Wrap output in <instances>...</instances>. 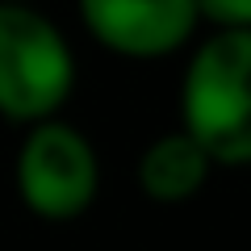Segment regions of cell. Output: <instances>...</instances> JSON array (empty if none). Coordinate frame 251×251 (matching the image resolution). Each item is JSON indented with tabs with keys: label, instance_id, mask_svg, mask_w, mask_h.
<instances>
[{
	"label": "cell",
	"instance_id": "1",
	"mask_svg": "<svg viewBox=\"0 0 251 251\" xmlns=\"http://www.w3.org/2000/svg\"><path fill=\"white\" fill-rule=\"evenodd\" d=\"M180 130L214 168H251V34L209 29L180 75Z\"/></svg>",
	"mask_w": 251,
	"mask_h": 251
},
{
	"label": "cell",
	"instance_id": "2",
	"mask_svg": "<svg viewBox=\"0 0 251 251\" xmlns=\"http://www.w3.org/2000/svg\"><path fill=\"white\" fill-rule=\"evenodd\" d=\"M75 92V50L34 4L0 0V117L38 126L63 113Z\"/></svg>",
	"mask_w": 251,
	"mask_h": 251
},
{
	"label": "cell",
	"instance_id": "3",
	"mask_svg": "<svg viewBox=\"0 0 251 251\" xmlns=\"http://www.w3.org/2000/svg\"><path fill=\"white\" fill-rule=\"evenodd\" d=\"M21 205L42 222H75L97 205L100 155L80 126L50 117L25 130L13 163Z\"/></svg>",
	"mask_w": 251,
	"mask_h": 251
},
{
	"label": "cell",
	"instance_id": "4",
	"mask_svg": "<svg viewBox=\"0 0 251 251\" xmlns=\"http://www.w3.org/2000/svg\"><path fill=\"white\" fill-rule=\"evenodd\" d=\"M75 9L100 50L130 63L172 59L201 29L197 0H75Z\"/></svg>",
	"mask_w": 251,
	"mask_h": 251
},
{
	"label": "cell",
	"instance_id": "5",
	"mask_svg": "<svg viewBox=\"0 0 251 251\" xmlns=\"http://www.w3.org/2000/svg\"><path fill=\"white\" fill-rule=\"evenodd\" d=\"M209 176H214V159L180 126L155 134L134 163V184L155 205H184V201H193L209 184Z\"/></svg>",
	"mask_w": 251,
	"mask_h": 251
},
{
	"label": "cell",
	"instance_id": "6",
	"mask_svg": "<svg viewBox=\"0 0 251 251\" xmlns=\"http://www.w3.org/2000/svg\"><path fill=\"white\" fill-rule=\"evenodd\" d=\"M197 17L209 29L251 34V0H197Z\"/></svg>",
	"mask_w": 251,
	"mask_h": 251
},
{
	"label": "cell",
	"instance_id": "7",
	"mask_svg": "<svg viewBox=\"0 0 251 251\" xmlns=\"http://www.w3.org/2000/svg\"><path fill=\"white\" fill-rule=\"evenodd\" d=\"M4 4H34V0H4Z\"/></svg>",
	"mask_w": 251,
	"mask_h": 251
}]
</instances>
